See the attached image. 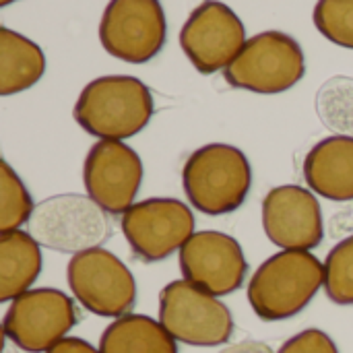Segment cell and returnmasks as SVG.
<instances>
[{"mask_svg":"<svg viewBox=\"0 0 353 353\" xmlns=\"http://www.w3.org/2000/svg\"><path fill=\"white\" fill-rule=\"evenodd\" d=\"M72 116L85 132L99 141H124L149 124L153 95L137 77H99L81 91Z\"/></svg>","mask_w":353,"mask_h":353,"instance_id":"1","label":"cell"},{"mask_svg":"<svg viewBox=\"0 0 353 353\" xmlns=\"http://www.w3.org/2000/svg\"><path fill=\"white\" fill-rule=\"evenodd\" d=\"M325 285V265L308 250H281L267 259L248 283V302L261 321L300 314Z\"/></svg>","mask_w":353,"mask_h":353,"instance_id":"2","label":"cell"},{"mask_svg":"<svg viewBox=\"0 0 353 353\" xmlns=\"http://www.w3.org/2000/svg\"><path fill=\"white\" fill-rule=\"evenodd\" d=\"M182 184L190 205L203 215H228L244 205L252 186L248 157L234 145L211 143L184 163Z\"/></svg>","mask_w":353,"mask_h":353,"instance_id":"3","label":"cell"},{"mask_svg":"<svg viewBox=\"0 0 353 353\" xmlns=\"http://www.w3.org/2000/svg\"><path fill=\"white\" fill-rule=\"evenodd\" d=\"M110 213L85 194H54L35 205L27 232L56 252L79 254L101 248L112 236Z\"/></svg>","mask_w":353,"mask_h":353,"instance_id":"4","label":"cell"},{"mask_svg":"<svg viewBox=\"0 0 353 353\" xmlns=\"http://www.w3.org/2000/svg\"><path fill=\"white\" fill-rule=\"evenodd\" d=\"M306 72L300 43L283 31H263L250 37L236 60L223 70L225 81L252 93H283Z\"/></svg>","mask_w":353,"mask_h":353,"instance_id":"5","label":"cell"},{"mask_svg":"<svg viewBox=\"0 0 353 353\" xmlns=\"http://www.w3.org/2000/svg\"><path fill=\"white\" fill-rule=\"evenodd\" d=\"M159 323L176 341L194 347H217L234 335L230 308L186 279L172 281L161 290Z\"/></svg>","mask_w":353,"mask_h":353,"instance_id":"6","label":"cell"},{"mask_svg":"<svg viewBox=\"0 0 353 353\" xmlns=\"http://www.w3.org/2000/svg\"><path fill=\"white\" fill-rule=\"evenodd\" d=\"M66 279L77 302L91 314L120 319L137 302V281L130 269L110 250L79 252L66 267Z\"/></svg>","mask_w":353,"mask_h":353,"instance_id":"7","label":"cell"},{"mask_svg":"<svg viewBox=\"0 0 353 353\" xmlns=\"http://www.w3.org/2000/svg\"><path fill=\"white\" fill-rule=\"evenodd\" d=\"M168 39L165 12L159 0H110L99 21L103 50L124 62L145 64Z\"/></svg>","mask_w":353,"mask_h":353,"instance_id":"8","label":"cell"},{"mask_svg":"<svg viewBox=\"0 0 353 353\" xmlns=\"http://www.w3.org/2000/svg\"><path fill=\"white\" fill-rule=\"evenodd\" d=\"M74 302L60 290L39 288L14 298L4 314V335L23 352L46 353L77 325Z\"/></svg>","mask_w":353,"mask_h":353,"instance_id":"9","label":"cell"},{"mask_svg":"<svg viewBox=\"0 0 353 353\" xmlns=\"http://www.w3.org/2000/svg\"><path fill=\"white\" fill-rule=\"evenodd\" d=\"M132 254L143 263H157L180 250L194 234V215L178 199H147L134 203L120 221Z\"/></svg>","mask_w":353,"mask_h":353,"instance_id":"10","label":"cell"},{"mask_svg":"<svg viewBox=\"0 0 353 353\" xmlns=\"http://www.w3.org/2000/svg\"><path fill=\"white\" fill-rule=\"evenodd\" d=\"M240 17L219 0H203L180 31V46L203 74L225 70L246 43Z\"/></svg>","mask_w":353,"mask_h":353,"instance_id":"11","label":"cell"},{"mask_svg":"<svg viewBox=\"0 0 353 353\" xmlns=\"http://www.w3.org/2000/svg\"><path fill=\"white\" fill-rule=\"evenodd\" d=\"M83 182L91 196L110 215H124L143 182L139 153L122 141H97L83 165Z\"/></svg>","mask_w":353,"mask_h":353,"instance_id":"12","label":"cell"},{"mask_svg":"<svg viewBox=\"0 0 353 353\" xmlns=\"http://www.w3.org/2000/svg\"><path fill=\"white\" fill-rule=\"evenodd\" d=\"M180 271L186 281L221 298L244 285L248 263L236 238L205 230L194 232L180 248Z\"/></svg>","mask_w":353,"mask_h":353,"instance_id":"13","label":"cell"},{"mask_svg":"<svg viewBox=\"0 0 353 353\" xmlns=\"http://www.w3.org/2000/svg\"><path fill=\"white\" fill-rule=\"evenodd\" d=\"M263 228L275 246L310 252L325 236L321 203L302 186H277L263 201Z\"/></svg>","mask_w":353,"mask_h":353,"instance_id":"14","label":"cell"},{"mask_svg":"<svg viewBox=\"0 0 353 353\" xmlns=\"http://www.w3.org/2000/svg\"><path fill=\"white\" fill-rule=\"evenodd\" d=\"M304 178L323 199L353 201V139L329 137L314 145L304 159Z\"/></svg>","mask_w":353,"mask_h":353,"instance_id":"15","label":"cell"},{"mask_svg":"<svg viewBox=\"0 0 353 353\" xmlns=\"http://www.w3.org/2000/svg\"><path fill=\"white\" fill-rule=\"evenodd\" d=\"M41 273V250L29 232L0 234V302L29 292Z\"/></svg>","mask_w":353,"mask_h":353,"instance_id":"16","label":"cell"},{"mask_svg":"<svg viewBox=\"0 0 353 353\" xmlns=\"http://www.w3.org/2000/svg\"><path fill=\"white\" fill-rule=\"evenodd\" d=\"M46 72V56L29 37L0 27V95L33 87Z\"/></svg>","mask_w":353,"mask_h":353,"instance_id":"17","label":"cell"},{"mask_svg":"<svg viewBox=\"0 0 353 353\" xmlns=\"http://www.w3.org/2000/svg\"><path fill=\"white\" fill-rule=\"evenodd\" d=\"M101 353H178L176 339L168 329L145 314H124L103 331Z\"/></svg>","mask_w":353,"mask_h":353,"instance_id":"18","label":"cell"},{"mask_svg":"<svg viewBox=\"0 0 353 353\" xmlns=\"http://www.w3.org/2000/svg\"><path fill=\"white\" fill-rule=\"evenodd\" d=\"M316 114L335 137L353 139V77H331L316 93Z\"/></svg>","mask_w":353,"mask_h":353,"instance_id":"19","label":"cell"},{"mask_svg":"<svg viewBox=\"0 0 353 353\" xmlns=\"http://www.w3.org/2000/svg\"><path fill=\"white\" fill-rule=\"evenodd\" d=\"M31 196L23 180L14 174L8 161L0 163V232H14L29 223L33 213Z\"/></svg>","mask_w":353,"mask_h":353,"instance_id":"20","label":"cell"},{"mask_svg":"<svg viewBox=\"0 0 353 353\" xmlns=\"http://www.w3.org/2000/svg\"><path fill=\"white\" fill-rule=\"evenodd\" d=\"M325 292L335 304H353V236L331 248L325 261Z\"/></svg>","mask_w":353,"mask_h":353,"instance_id":"21","label":"cell"},{"mask_svg":"<svg viewBox=\"0 0 353 353\" xmlns=\"http://www.w3.org/2000/svg\"><path fill=\"white\" fill-rule=\"evenodd\" d=\"M312 19L329 41L353 50V0H319Z\"/></svg>","mask_w":353,"mask_h":353,"instance_id":"22","label":"cell"},{"mask_svg":"<svg viewBox=\"0 0 353 353\" xmlns=\"http://www.w3.org/2000/svg\"><path fill=\"white\" fill-rule=\"evenodd\" d=\"M277 353H339V350L325 331L306 329L288 339Z\"/></svg>","mask_w":353,"mask_h":353,"instance_id":"23","label":"cell"},{"mask_svg":"<svg viewBox=\"0 0 353 353\" xmlns=\"http://www.w3.org/2000/svg\"><path fill=\"white\" fill-rule=\"evenodd\" d=\"M46 353H101L97 347H93L89 341L79 339V337H66L60 343H56L52 350Z\"/></svg>","mask_w":353,"mask_h":353,"instance_id":"24","label":"cell"},{"mask_svg":"<svg viewBox=\"0 0 353 353\" xmlns=\"http://www.w3.org/2000/svg\"><path fill=\"white\" fill-rule=\"evenodd\" d=\"M219 353H275L267 343L263 341H240V343H234V345H228L223 347Z\"/></svg>","mask_w":353,"mask_h":353,"instance_id":"25","label":"cell"},{"mask_svg":"<svg viewBox=\"0 0 353 353\" xmlns=\"http://www.w3.org/2000/svg\"><path fill=\"white\" fill-rule=\"evenodd\" d=\"M10 2H14V0H0V6H8Z\"/></svg>","mask_w":353,"mask_h":353,"instance_id":"26","label":"cell"}]
</instances>
